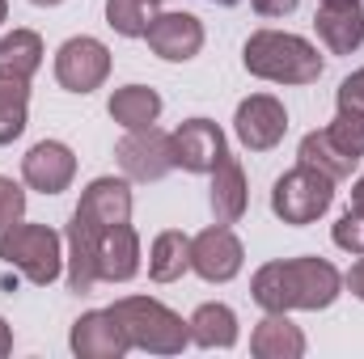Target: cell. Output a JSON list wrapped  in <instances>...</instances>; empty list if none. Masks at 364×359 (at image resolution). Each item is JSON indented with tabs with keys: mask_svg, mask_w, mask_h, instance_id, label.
<instances>
[{
	"mask_svg": "<svg viewBox=\"0 0 364 359\" xmlns=\"http://www.w3.org/2000/svg\"><path fill=\"white\" fill-rule=\"evenodd\" d=\"M191 343L203 347V351H229L237 343V313L229 304H199L191 313Z\"/></svg>",
	"mask_w": 364,
	"mask_h": 359,
	"instance_id": "cell-21",
	"label": "cell"
},
{
	"mask_svg": "<svg viewBox=\"0 0 364 359\" xmlns=\"http://www.w3.org/2000/svg\"><path fill=\"white\" fill-rule=\"evenodd\" d=\"M331 203H335V178H326V174H318L301 161H296V170H288L272 186V211L292 228H305V224L322 220L331 211Z\"/></svg>",
	"mask_w": 364,
	"mask_h": 359,
	"instance_id": "cell-5",
	"label": "cell"
},
{
	"mask_svg": "<svg viewBox=\"0 0 364 359\" xmlns=\"http://www.w3.org/2000/svg\"><path fill=\"white\" fill-rule=\"evenodd\" d=\"M174 140V170L186 174H212L225 161V131L212 118H186L178 131H170Z\"/></svg>",
	"mask_w": 364,
	"mask_h": 359,
	"instance_id": "cell-11",
	"label": "cell"
},
{
	"mask_svg": "<svg viewBox=\"0 0 364 359\" xmlns=\"http://www.w3.org/2000/svg\"><path fill=\"white\" fill-rule=\"evenodd\" d=\"M208 4H225V9H229V4H237V0H208Z\"/></svg>",
	"mask_w": 364,
	"mask_h": 359,
	"instance_id": "cell-37",
	"label": "cell"
},
{
	"mask_svg": "<svg viewBox=\"0 0 364 359\" xmlns=\"http://www.w3.org/2000/svg\"><path fill=\"white\" fill-rule=\"evenodd\" d=\"M153 9H157L153 0H106V26L119 38H144Z\"/></svg>",
	"mask_w": 364,
	"mask_h": 359,
	"instance_id": "cell-26",
	"label": "cell"
},
{
	"mask_svg": "<svg viewBox=\"0 0 364 359\" xmlns=\"http://www.w3.org/2000/svg\"><path fill=\"white\" fill-rule=\"evenodd\" d=\"M30 4H38V9H55V4H64V0H30Z\"/></svg>",
	"mask_w": 364,
	"mask_h": 359,
	"instance_id": "cell-35",
	"label": "cell"
},
{
	"mask_svg": "<svg viewBox=\"0 0 364 359\" xmlns=\"http://www.w3.org/2000/svg\"><path fill=\"white\" fill-rule=\"evenodd\" d=\"M250 296L263 313H318L343 296V275L326 258H284L255 270Z\"/></svg>",
	"mask_w": 364,
	"mask_h": 359,
	"instance_id": "cell-1",
	"label": "cell"
},
{
	"mask_svg": "<svg viewBox=\"0 0 364 359\" xmlns=\"http://www.w3.org/2000/svg\"><path fill=\"white\" fill-rule=\"evenodd\" d=\"M233 131H237V140L250 153H272L275 144L284 140V131H288V110L272 93H250L246 101H237Z\"/></svg>",
	"mask_w": 364,
	"mask_h": 359,
	"instance_id": "cell-9",
	"label": "cell"
},
{
	"mask_svg": "<svg viewBox=\"0 0 364 359\" xmlns=\"http://www.w3.org/2000/svg\"><path fill=\"white\" fill-rule=\"evenodd\" d=\"M0 263L21 270L34 287H47L64 275V237L47 224H9L0 228Z\"/></svg>",
	"mask_w": 364,
	"mask_h": 359,
	"instance_id": "cell-4",
	"label": "cell"
},
{
	"mask_svg": "<svg viewBox=\"0 0 364 359\" xmlns=\"http://www.w3.org/2000/svg\"><path fill=\"white\" fill-rule=\"evenodd\" d=\"M9 351H13V330H9V321L0 317V359L9 355Z\"/></svg>",
	"mask_w": 364,
	"mask_h": 359,
	"instance_id": "cell-33",
	"label": "cell"
},
{
	"mask_svg": "<svg viewBox=\"0 0 364 359\" xmlns=\"http://www.w3.org/2000/svg\"><path fill=\"white\" fill-rule=\"evenodd\" d=\"M326 131L335 136L339 148H348L352 157H364V114H356V110H339V114L331 118Z\"/></svg>",
	"mask_w": 364,
	"mask_h": 359,
	"instance_id": "cell-27",
	"label": "cell"
},
{
	"mask_svg": "<svg viewBox=\"0 0 364 359\" xmlns=\"http://www.w3.org/2000/svg\"><path fill=\"white\" fill-rule=\"evenodd\" d=\"M140 275V233L127 224H110L97 237V279L106 283H127Z\"/></svg>",
	"mask_w": 364,
	"mask_h": 359,
	"instance_id": "cell-16",
	"label": "cell"
},
{
	"mask_svg": "<svg viewBox=\"0 0 364 359\" xmlns=\"http://www.w3.org/2000/svg\"><path fill=\"white\" fill-rule=\"evenodd\" d=\"M191 270V237L178 228H166L153 237V250H149V275L153 283H174Z\"/></svg>",
	"mask_w": 364,
	"mask_h": 359,
	"instance_id": "cell-23",
	"label": "cell"
},
{
	"mask_svg": "<svg viewBox=\"0 0 364 359\" xmlns=\"http://www.w3.org/2000/svg\"><path fill=\"white\" fill-rule=\"evenodd\" d=\"M352 207H356V211H364V174L356 178V186H352Z\"/></svg>",
	"mask_w": 364,
	"mask_h": 359,
	"instance_id": "cell-34",
	"label": "cell"
},
{
	"mask_svg": "<svg viewBox=\"0 0 364 359\" xmlns=\"http://www.w3.org/2000/svg\"><path fill=\"white\" fill-rule=\"evenodd\" d=\"M153 4H161V0H153Z\"/></svg>",
	"mask_w": 364,
	"mask_h": 359,
	"instance_id": "cell-38",
	"label": "cell"
},
{
	"mask_svg": "<svg viewBox=\"0 0 364 359\" xmlns=\"http://www.w3.org/2000/svg\"><path fill=\"white\" fill-rule=\"evenodd\" d=\"M343 287H348L356 300H364V254H360V263H356V267L343 275Z\"/></svg>",
	"mask_w": 364,
	"mask_h": 359,
	"instance_id": "cell-32",
	"label": "cell"
},
{
	"mask_svg": "<svg viewBox=\"0 0 364 359\" xmlns=\"http://www.w3.org/2000/svg\"><path fill=\"white\" fill-rule=\"evenodd\" d=\"M331 241H335L339 250H348V254H364V211L348 207V211L335 220V228H331Z\"/></svg>",
	"mask_w": 364,
	"mask_h": 359,
	"instance_id": "cell-28",
	"label": "cell"
},
{
	"mask_svg": "<svg viewBox=\"0 0 364 359\" xmlns=\"http://www.w3.org/2000/svg\"><path fill=\"white\" fill-rule=\"evenodd\" d=\"M242 64L250 77L272 85H314L322 77L318 47L288 30H255L242 47Z\"/></svg>",
	"mask_w": 364,
	"mask_h": 359,
	"instance_id": "cell-2",
	"label": "cell"
},
{
	"mask_svg": "<svg viewBox=\"0 0 364 359\" xmlns=\"http://www.w3.org/2000/svg\"><path fill=\"white\" fill-rule=\"evenodd\" d=\"M161 93L149 89V85H123V89L110 93V101H106V110H110V118L123 127V131H136V127H153L157 118H161Z\"/></svg>",
	"mask_w": 364,
	"mask_h": 359,
	"instance_id": "cell-20",
	"label": "cell"
},
{
	"mask_svg": "<svg viewBox=\"0 0 364 359\" xmlns=\"http://www.w3.org/2000/svg\"><path fill=\"white\" fill-rule=\"evenodd\" d=\"M114 157H119V170L127 182H161L174 170V140L157 123L136 127L114 144Z\"/></svg>",
	"mask_w": 364,
	"mask_h": 359,
	"instance_id": "cell-6",
	"label": "cell"
},
{
	"mask_svg": "<svg viewBox=\"0 0 364 359\" xmlns=\"http://www.w3.org/2000/svg\"><path fill=\"white\" fill-rule=\"evenodd\" d=\"M77 178V153L60 140H38L21 157V182L38 194H64Z\"/></svg>",
	"mask_w": 364,
	"mask_h": 359,
	"instance_id": "cell-12",
	"label": "cell"
},
{
	"mask_svg": "<svg viewBox=\"0 0 364 359\" xmlns=\"http://www.w3.org/2000/svg\"><path fill=\"white\" fill-rule=\"evenodd\" d=\"M144 38H149V51L157 60L186 64V60H195L203 51V21L195 13H174V9L170 13H153Z\"/></svg>",
	"mask_w": 364,
	"mask_h": 359,
	"instance_id": "cell-10",
	"label": "cell"
},
{
	"mask_svg": "<svg viewBox=\"0 0 364 359\" xmlns=\"http://www.w3.org/2000/svg\"><path fill=\"white\" fill-rule=\"evenodd\" d=\"M242 263H246V250H242V241H237V233L229 224H212L199 237H191V270L203 283H229V279H237Z\"/></svg>",
	"mask_w": 364,
	"mask_h": 359,
	"instance_id": "cell-8",
	"label": "cell"
},
{
	"mask_svg": "<svg viewBox=\"0 0 364 359\" xmlns=\"http://www.w3.org/2000/svg\"><path fill=\"white\" fill-rule=\"evenodd\" d=\"M26 220V190L13 178H0V228Z\"/></svg>",
	"mask_w": 364,
	"mask_h": 359,
	"instance_id": "cell-29",
	"label": "cell"
},
{
	"mask_svg": "<svg viewBox=\"0 0 364 359\" xmlns=\"http://www.w3.org/2000/svg\"><path fill=\"white\" fill-rule=\"evenodd\" d=\"M26 118H30V81L0 72V148L26 131Z\"/></svg>",
	"mask_w": 364,
	"mask_h": 359,
	"instance_id": "cell-25",
	"label": "cell"
},
{
	"mask_svg": "<svg viewBox=\"0 0 364 359\" xmlns=\"http://www.w3.org/2000/svg\"><path fill=\"white\" fill-rule=\"evenodd\" d=\"M250 4L259 17H288V13H296L301 0H250Z\"/></svg>",
	"mask_w": 364,
	"mask_h": 359,
	"instance_id": "cell-31",
	"label": "cell"
},
{
	"mask_svg": "<svg viewBox=\"0 0 364 359\" xmlns=\"http://www.w3.org/2000/svg\"><path fill=\"white\" fill-rule=\"evenodd\" d=\"M97 237H102V228L90 224L81 211H73V220H68V233H64V245H68V254H64V279H68V287L73 292H93V283H102L97 279Z\"/></svg>",
	"mask_w": 364,
	"mask_h": 359,
	"instance_id": "cell-15",
	"label": "cell"
},
{
	"mask_svg": "<svg viewBox=\"0 0 364 359\" xmlns=\"http://www.w3.org/2000/svg\"><path fill=\"white\" fill-rule=\"evenodd\" d=\"M339 110H356V114H364V68H356L343 85H339Z\"/></svg>",
	"mask_w": 364,
	"mask_h": 359,
	"instance_id": "cell-30",
	"label": "cell"
},
{
	"mask_svg": "<svg viewBox=\"0 0 364 359\" xmlns=\"http://www.w3.org/2000/svg\"><path fill=\"white\" fill-rule=\"evenodd\" d=\"M314 30L331 55H352L364 43V9L360 0H322L314 13Z\"/></svg>",
	"mask_w": 364,
	"mask_h": 359,
	"instance_id": "cell-14",
	"label": "cell"
},
{
	"mask_svg": "<svg viewBox=\"0 0 364 359\" xmlns=\"http://www.w3.org/2000/svg\"><path fill=\"white\" fill-rule=\"evenodd\" d=\"M250 351L259 359H301L305 334H301V326L288 321V313H267L250 334Z\"/></svg>",
	"mask_w": 364,
	"mask_h": 359,
	"instance_id": "cell-19",
	"label": "cell"
},
{
	"mask_svg": "<svg viewBox=\"0 0 364 359\" xmlns=\"http://www.w3.org/2000/svg\"><path fill=\"white\" fill-rule=\"evenodd\" d=\"M208 203H212V216L216 224H237L246 216V203H250V190H246V170L237 157L225 153V161L212 170V190H208Z\"/></svg>",
	"mask_w": 364,
	"mask_h": 359,
	"instance_id": "cell-18",
	"label": "cell"
},
{
	"mask_svg": "<svg viewBox=\"0 0 364 359\" xmlns=\"http://www.w3.org/2000/svg\"><path fill=\"white\" fill-rule=\"evenodd\" d=\"M110 77V47L102 38H90V34H77L68 38L60 51H55V81L68 93H93L106 85Z\"/></svg>",
	"mask_w": 364,
	"mask_h": 359,
	"instance_id": "cell-7",
	"label": "cell"
},
{
	"mask_svg": "<svg viewBox=\"0 0 364 359\" xmlns=\"http://www.w3.org/2000/svg\"><path fill=\"white\" fill-rule=\"evenodd\" d=\"M296 157H301V165H309V170H318V174H326V178H335V182L352 178V170L360 165V157H352L348 148H339L326 127H322V131H309V136L301 140Z\"/></svg>",
	"mask_w": 364,
	"mask_h": 359,
	"instance_id": "cell-22",
	"label": "cell"
},
{
	"mask_svg": "<svg viewBox=\"0 0 364 359\" xmlns=\"http://www.w3.org/2000/svg\"><path fill=\"white\" fill-rule=\"evenodd\" d=\"M43 38L34 30H13L0 38V72L17 77V81H34V72L43 68Z\"/></svg>",
	"mask_w": 364,
	"mask_h": 359,
	"instance_id": "cell-24",
	"label": "cell"
},
{
	"mask_svg": "<svg viewBox=\"0 0 364 359\" xmlns=\"http://www.w3.org/2000/svg\"><path fill=\"white\" fill-rule=\"evenodd\" d=\"M77 211L97 224V228H110V224H127L132 220V182L127 178H93L77 203Z\"/></svg>",
	"mask_w": 364,
	"mask_h": 359,
	"instance_id": "cell-17",
	"label": "cell"
},
{
	"mask_svg": "<svg viewBox=\"0 0 364 359\" xmlns=\"http://www.w3.org/2000/svg\"><path fill=\"white\" fill-rule=\"evenodd\" d=\"M110 313L123 326L127 343L149 355H182L191 347V326L170 304H161L153 296H123L110 304Z\"/></svg>",
	"mask_w": 364,
	"mask_h": 359,
	"instance_id": "cell-3",
	"label": "cell"
},
{
	"mask_svg": "<svg viewBox=\"0 0 364 359\" xmlns=\"http://www.w3.org/2000/svg\"><path fill=\"white\" fill-rule=\"evenodd\" d=\"M68 347L77 359H123L132 351L123 326L114 321L110 309H90L73 321V334H68Z\"/></svg>",
	"mask_w": 364,
	"mask_h": 359,
	"instance_id": "cell-13",
	"label": "cell"
},
{
	"mask_svg": "<svg viewBox=\"0 0 364 359\" xmlns=\"http://www.w3.org/2000/svg\"><path fill=\"white\" fill-rule=\"evenodd\" d=\"M4 17H9V0H0V21H4Z\"/></svg>",
	"mask_w": 364,
	"mask_h": 359,
	"instance_id": "cell-36",
	"label": "cell"
}]
</instances>
